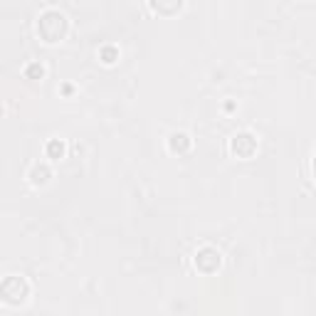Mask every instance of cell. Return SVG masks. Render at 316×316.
I'll return each mask as SVG.
<instances>
[{
  "label": "cell",
  "instance_id": "3",
  "mask_svg": "<svg viewBox=\"0 0 316 316\" xmlns=\"http://www.w3.org/2000/svg\"><path fill=\"white\" fill-rule=\"evenodd\" d=\"M230 148H232V153L237 156V158H250L254 151H257V141H254L252 133H237V136H232V143H230Z\"/></svg>",
  "mask_w": 316,
  "mask_h": 316
},
{
  "label": "cell",
  "instance_id": "6",
  "mask_svg": "<svg viewBox=\"0 0 316 316\" xmlns=\"http://www.w3.org/2000/svg\"><path fill=\"white\" fill-rule=\"evenodd\" d=\"M64 156V143L60 138H52L50 143H47V158L50 161H60Z\"/></svg>",
  "mask_w": 316,
  "mask_h": 316
},
{
  "label": "cell",
  "instance_id": "2",
  "mask_svg": "<svg viewBox=\"0 0 316 316\" xmlns=\"http://www.w3.org/2000/svg\"><path fill=\"white\" fill-rule=\"evenodd\" d=\"M27 294H30V287H27V282H25L22 277H17V274L5 277L2 284H0V299L7 302V304H12V307L22 304V302L27 299Z\"/></svg>",
  "mask_w": 316,
  "mask_h": 316
},
{
  "label": "cell",
  "instance_id": "8",
  "mask_svg": "<svg viewBox=\"0 0 316 316\" xmlns=\"http://www.w3.org/2000/svg\"><path fill=\"white\" fill-rule=\"evenodd\" d=\"M99 57H102V62L104 64H114L116 60H119V50H116V47H102Z\"/></svg>",
  "mask_w": 316,
  "mask_h": 316
},
{
  "label": "cell",
  "instance_id": "1",
  "mask_svg": "<svg viewBox=\"0 0 316 316\" xmlns=\"http://www.w3.org/2000/svg\"><path fill=\"white\" fill-rule=\"evenodd\" d=\"M37 32L42 35L45 42H60L64 35H67V17L60 10H45L40 15V22H37Z\"/></svg>",
  "mask_w": 316,
  "mask_h": 316
},
{
  "label": "cell",
  "instance_id": "7",
  "mask_svg": "<svg viewBox=\"0 0 316 316\" xmlns=\"http://www.w3.org/2000/svg\"><path fill=\"white\" fill-rule=\"evenodd\" d=\"M171 2V7L173 10H181V5H183V0H151V7L156 10V12H163L166 15V5Z\"/></svg>",
  "mask_w": 316,
  "mask_h": 316
},
{
  "label": "cell",
  "instance_id": "5",
  "mask_svg": "<svg viewBox=\"0 0 316 316\" xmlns=\"http://www.w3.org/2000/svg\"><path fill=\"white\" fill-rule=\"evenodd\" d=\"M168 146H171V151H173V153H176V151H186V148L190 146L188 133H183V131H181V133H173V136H171V141H168Z\"/></svg>",
  "mask_w": 316,
  "mask_h": 316
},
{
  "label": "cell",
  "instance_id": "4",
  "mask_svg": "<svg viewBox=\"0 0 316 316\" xmlns=\"http://www.w3.org/2000/svg\"><path fill=\"white\" fill-rule=\"evenodd\" d=\"M30 183L32 186H47L50 183V178H52V171H50V166H45V163H35L32 168H30Z\"/></svg>",
  "mask_w": 316,
  "mask_h": 316
},
{
  "label": "cell",
  "instance_id": "9",
  "mask_svg": "<svg viewBox=\"0 0 316 316\" xmlns=\"http://www.w3.org/2000/svg\"><path fill=\"white\" fill-rule=\"evenodd\" d=\"M25 74L30 77V79H42L45 77V67L42 64H27V69H25Z\"/></svg>",
  "mask_w": 316,
  "mask_h": 316
}]
</instances>
